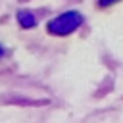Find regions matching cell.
Segmentation results:
<instances>
[{
    "label": "cell",
    "instance_id": "cell-1",
    "mask_svg": "<svg viewBox=\"0 0 123 123\" xmlns=\"http://www.w3.org/2000/svg\"><path fill=\"white\" fill-rule=\"evenodd\" d=\"M83 25V15L79 12H65L58 17H54L52 21H48V33L50 35H69L75 29H79Z\"/></svg>",
    "mask_w": 123,
    "mask_h": 123
},
{
    "label": "cell",
    "instance_id": "cell-2",
    "mask_svg": "<svg viewBox=\"0 0 123 123\" xmlns=\"http://www.w3.org/2000/svg\"><path fill=\"white\" fill-rule=\"evenodd\" d=\"M17 21H19V25H21L23 29H31V27H35V23H37V19H35V15H33L31 12H19V13H17Z\"/></svg>",
    "mask_w": 123,
    "mask_h": 123
},
{
    "label": "cell",
    "instance_id": "cell-3",
    "mask_svg": "<svg viewBox=\"0 0 123 123\" xmlns=\"http://www.w3.org/2000/svg\"><path fill=\"white\" fill-rule=\"evenodd\" d=\"M115 2H119V0H98V6H102V8H108V6L115 4Z\"/></svg>",
    "mask_w": 123,
    "mask_h": 123
},
{
    "label": "cell",
    "instance_id": "cell-4",
    "mask_svg": "<svg viewBox=\"0 0 123 123\" xmlns=\"http://www.w3.org/2000/svg\"><path fill=\"white\" fill-rule=\"evenodd\" d=\"M2 56H4V48L0 46V58H2Z\"/></svg>",
    "mask_w": 123,
    "mask_h": 123
}]
</instances>
